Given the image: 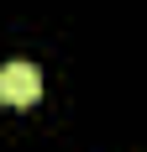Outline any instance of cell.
<instances>
[{
  "label": "cell",
  "instance_id": "1",
  "mask_svg": "<svg viewBox=\"0 0 147 152\" xmlns=\"http://www.w3.org/2000/svg\"><path fill=\"white\" fill-rule=\"evenodd\" d=\"M37 94H42V74L32 68V63H5L0 68V100L5 105H37Z\"/></svg>",
  "mask_w": 147,
  "mask_h": 152
}]
</instances>
